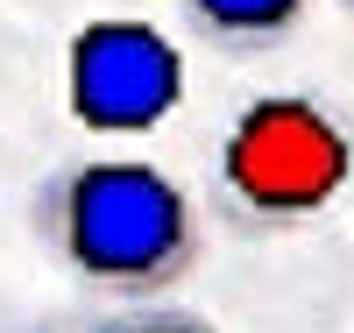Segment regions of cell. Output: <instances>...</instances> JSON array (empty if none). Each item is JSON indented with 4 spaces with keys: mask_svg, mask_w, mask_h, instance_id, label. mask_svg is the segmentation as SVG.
<instances>
[{
    "mask_svg": "<svg viewBox=\"0 0 354 333\" xmlns=\"http://www.w3.org/2000/svg\"><path fill=\"white\" fill-rule=\"evenodd\" d=\"M43 255L71 284L149 305L170 298L205 255V206L185 177L142 156H71L28 199Z\"/></svg>",
    "mask_w": 354,
    "mask_h": 333,
    "instance_id": "6da1fadb",
    "label": "cell"
},
{
    "mask_svg": "<svg viewBox=\"0 0 354 333\" xmlns=\"http://www.w3.org/2000/svg\"><path fill=\"white\" fill-rule=\"evenodd\" d=\"M354 185V135L312 93H255L213 142L205 192L234 234H298Z\"/></svg>",
    "mask_w": 354,
    "mask_h": 333,
    "instance_id": "7a4b0ae2",
    "label": "cell"
},
{
    "mask_svg": "<svg viewBox=\"0 0 354 333\" xmlns=\"http://www.w3.org/2000/svg\"><path fill=\"white\" fill-rule=\"evenodd\" d=\"M185 71L149 21H93L71 43V114L85 128H149L177 107Z\"/></svg>",
    "mask_w": 354,
    "mask_h": 333,
    "instance_id": "3957f363",
    "label": "cell"
},
{
    "mask_svg": "<svg viewBox=\"0 0 354 333\" xmlns=\"http://www.w3.org/2000/svg\"><path fill=\"white\" fill-rule=\"evenodd\" d=\"M319 0H177L185 28L220 50V57H262V50H283L298 28L312 21Z\"/></svg>",
    "mask_w": 354,
    "mask_h": 333,
    "instance_id": "277c9868",
    "label": "cell"
},
{
    "mask_svg": "<svg viewBox=\"0 0 354 333\" xmlns=\"http://www.w3.org/2000/svg\"><path fill=\"white\" fill-rule=\"evenodd\" d=\"M78 333H220L205 312L192 305H170V298H149V305H113L100 319H85Z\"/></svg>",
    "mask_w": 354,
    "mask_h": 333,
    "instance_id": "5b68a950",
    "label": "cell"
},
{
    "mask_svg": "<svg viewBox=\"0 0 354 333\" xmlns=\"http://www.w3.org/2000/svg\"><path fill=\"white\" fill-rule=\"evenodd\" d=\"M333 8H340V15H354V0H333Z\"/></svg>",
    "mask_w": 354,
    "mask_h": 333,
    "instance_id": "8992f818",
    "label": "cell"
}]
</instances>
